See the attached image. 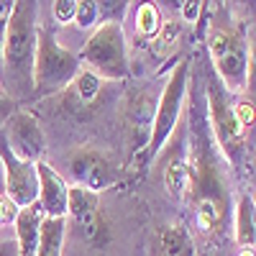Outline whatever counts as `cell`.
<instances>
[{
    "mask_svg": "<svg viewBox=\"0 0 256 256\" xmlns=\"http://www.w3.org/2000/svg\"><path fill=\"white\" fill-rule=\"evenodd\" d=\"M36 177H38V205L46 218H67L70 208V184L56 169L46 162H36Z\"/></svg>",
    "mask_w": 256,
    "mask_h": 256,
    "instance_id": "obj_11",
    "label": "cell"
},
{
    "mask_svg": "<svg viewBox=\"0 0 256 256\" xmlns=\"http://www.w3.org/2000/svg\"><path fill=\"white\" fill-rule=\"evenodd\" d=\"M0 256H18L16 238H6V241H0Z\"/></svg>",
    "mask_w": 256,
    "mask_h": 256,
    "instance_id": "obj_29",
    "label": "cell"
},
{
    "mask_svg": "<svg viewBox=\"0 0 256 256\" xmlns=\"http://www.w3.org/2000/svg\"><path fill=\"white\" fill-rule=\"evenodd\" d=\"M195 241L182 226H166L159 233V254L156 256H192Z\"/></svg>",
    "mask_w": 256,
    "mask_h": 256,
    "instance_id": "obj_15",
    "label": "cell"
},
{
    "mask_svg": "<svg viewBox=\"0 0 256 256\" xmlns=\"http://www.w3.org/2000/svg\"><path fill=\"white\" fill-rule=\"evenodd\" d=\"M41 220H44V210H41L38 202H34V205H28V208H24V210H18V216H16V220H13L18 256H36Z\"/></svg>",
    "mask_w": 256,
    "mask_h": 256,
    "instance_id": "obj_13",
    "label": "cell"
},
{
    "mask_svg": "<svg viewBox=\"0 0 256 256\" xmlns=\"http://www.w3.org/2000/svg\"><path fill=\"white\" fill-rule=\"evenodd\" d=\"M64 238H67V218H46L44 216L36 256H62Z\"/></svg>",
    "mask_w": 256,
    "mask_h": 256,
    "instance_id": "obj_14",
    "label": "cell"
},
{
    "mask_svg": "<svg viewBox=\"0 0 256 256\" xmlns=\"http://www.w3.org/2000/svg\"><path fill=\"white\" fill-rule=\"evenodd\" d=\"M202 6L205 3H198V0H192V3H182V18L187 20V24H198V18L202 13Z\"/></svg>",
    "mask_w": 256,
    "mask_h": 256,
    "instance_id": "obj_27",
    "label": "cell"
},
{
    "mask_svg": "<svg viewBox=\"0 0 256 256\" xmlns=\"http://www.w3.org/2000/svg\"><path fill=\"white\" fill-rule=\"evenodd\" d=\"M208 49H210V59L216 67V77L228 92H244L248 88V77H251V67H248V49L244 44V38L230 31V28H212L210 38H208Z\"/></svg>",
    "mask_w": 256,
    "mask_h": 256,
    "instance_id": "obj_5",
    "label": "cell"
},
{
    "mask_svg": "<svg viewBox=\"0 0 256 256\" xmlns=\"http://www.w3.org/2000/svg\"><path fill=\"white\" fill-rule=\"evenodd\" d=\"M238 256H254V246H246V248H241V251H238Z\"/></svg>",
    "mask_w": 256,
    "mask_h": 256,
    "instance_id": "obj_30",
    "label": "cell"
},
{
    "mask_svg": "<svg viewBox=\"0 0 256 256\" xmlns=\"http://www.w3.org/2000/svg\"><path fill=\"white\" fill-rule=\"evenodd\" d=\"M13 3L10 0H0V88H3V44H6V31H8V18H10ZM6 90V88H3Z\"/></svg>",
    "mask_w": 256,
    "mask_h": 256,
    "instance_id": "obj_22",
    "label": "cell"
},
{
    "mask_svg": "<svg viewBox=\"0 0 256 256\" xmlns=\"http://www.w3.org/2000/svg\"><path fill=\"white\" fill-rule=\"evenodd\" d=\"M98 18H100V6L82 0V3H77V13H74L72 24H77V28H82V31H90V28H95Z\"/></svg>",
    "mask_w": 256,
    "mask_h": 256,
    "instance_id": "obj_21",
    "label": "cell"
},
{
    "mask_svg": "<svg viewBox=\"0 0 256 256\" xmlns=\"http://www.w3.org/2000/svg\"><path fill=\"white\" fill-rule=\"evenodd\" d=\"M84 70H90L100 80H126L128 77V46L126 34L116 18H105L100 26L92 28L77 56Z\"/></svg>",
    "mask_w": 256,
    "mask_h": 256,
    "instance_id": "obj_3",
    "label": "cell"
},
{
    "mask_svg": "<svg viewBox=\"0 0 256 256\" xmlns=\"http://www.w3.org/2000/svg\"><path fill=\"white\" fill-rule=\"evenodd\" d=\"M254 198L251 195H241L238 205H236V241L241 244V248L254 246Z\"/></svg>",
    "mask_w": 256,
    "mask_h": 256,
    "instance_id": "obj_17",
    "label": "cell"
},
{
    "mask_svg": "<svg viewBox=\"0 0 256 256\" xmlns=\"http://www.w3.org/2000/svg\"><path fill=\"white\" fill-rule=\"evenodd\" d=\"M67 218L72 220L74 230L82 236V241L100 244L105 238V220L100 218L98 210V195L88 192L82 187L70 184V208H67Z\"/></svg>",
    "mask_w": 256,
    "mask_h": 256,
    "instance_id": "obj_10",
    "label": "cell"
},
{
    "mask_svg": "<svg viewBox=\"0 0 256 256\" xmlns=\"http://www.w3.org/2000/svg\"><path fill=\"white\" fill-rule=\"evenodd\" d=\"M156 102L152 95H138L128 105V141H131V152L141 159L146 152L148 136H152V123H154Z\"/></svg>",
    "mask_w": 256,
    "mask_h": 256,
    "instance_id": "obj_12",
    "label": "cell"
},
{
    "mask_svg": "<svg viewBox=\"0 0 256 256\" xmlns=\"http://www.w3.org/2000/svg\"><path fill=\"white\" fill-rule=\"evenodd\" d=\"M70 174L74 180V187H82L88 192H102L116 182V169L95 148H80L70 156Z\"/></svg>",
    "mask_w": 256,
    "mask_h": 256,
    "instance_id": "obj_9",
    "label": "cell"
},
{
    "mask_svg": "<svg viewBox=\"0 0 256 256\" xmlns=\"http://www.w3.org/2000/svg\"><path fill=\"white\" fill-rule=\"evenodd\" d=\"M3 144L8 146V152L20 159L36 164L46 152V138L41 131L38 120L28 110H13L6 123H3Z\"/></svg>",
    "mask_w": 256,
    "mask_h": 256,
    "instance_id": "obj_7",
    "label": "cell"
},
{
    "mask_svg": "<svg viewBox=\"0 0 256 256\" xmlns=\"http://www.w3.org/2000/svg\"><path fill=\"white\" fill-rule=\"evenodd\" d=\"M233 113H236V120H238V126L244 128V131L254 128V102L236 100V102H233Z\"/></svg>",
    "mask_w": 256,
    "mask_h": 256,
    "instance_id": "obj_23",
    "label": "cell"
},
{
    "mask_svg": "<svg viewBox=\"0 0 256 256\" xmlns=\"http://www.w3.org/2000/svg\"><path fill=\"white\" fill-rule=\"evenodd\" d=\"M80 72V59L74 52L64 49L52 31L38 26L36 31V54H34V77L31 88L36 95H54L70 88Z\"/></svg>",
    "mask_w": 256,
    "mask_h": 256,
    "instance_id": "obj_2",
    "label": "cell"
},
{
    "mask_svg": "<svg viewBox=\"0 0 256 256\" xmlns=\"http://www.w3.org/2000/svg\"><path fill=\"white\" fill-rule=\"evenodd\" d=\"M226 202L210 200V198H198V226L200 230H216L220 218H223Z\"/></svg>",
    "mask_w": 256,
    "mask_h": 256,
    "instance_id": "obj_18",
    "label": "cell"
},
{
    "mask_svg": "<svg viewBox=\"0 0 256 256\" xmlns=\"http://www.w3.org/2000/svg\"><path fill=\"white\" fill-rule=\"evenodd\" d=\"M52 10L59 24H72L77 13V0H56V3H52Z\"/></svg>",
    "mask_w": 256,
    "mask_h": 256,
    "instance_id": "obj_24",
    "label": "cell"
},
{
    "mask_svg": "<svg viewBox=\"0 0 256 256\" xmlns=\"http://www.w3.org/2000/svg\"><path fill=\"white\" fill-rule=\"evenodd\" d=\"M13 110H16V105H13V100H10L8 90H3V88H0V126L6 123V118H8Z\"/></svg>",
    "mask_w": 256,
    "mask_h": 256,
    "instance_id": "obj_28",
    "label": "cell"
},
{
    "mask_svg": "<svg viewBox=\"0 0 256 256\" xmlns=\"http://www.w3.org/2000/svg\"><path fill=\"white\" fill-rule=\"evenodd\" d=\"M162 28V18L154 3H141L136 8V31L146 38H154Z\"/></svg>",
    "mask_w": 256,
    "mask_h": 256,
    "instance_id": "obj_20",
    "label": "cell"
},
{
    "mask_svg": "<svg viewBox=\"0 0 256 256\" xmlns=\"http://www.w3.org/2000/svg\"><path fill=\"white\" fill-rule=\"evenodd\" d=\"M187 72H190V62L187 59L177 62V67L172 70L166 84L162 88V95L156 100V110H154L152 136H148L146 152L141 156L144 164H154V159L159 156L164 144L174 134L180 113H182V102H184V95H187Z\"/></svg>",
    "mask_w": 256,
    "mask_h": 256,
    "instance_id": "obj_4",
    "label": "cell"
},
{
    "mask_svg": "<svg viewBox=\"0 0 256 256\" xmlns=\"http://www.w3.org/2000/svg\"><path fill=\"white\" fill-rule=\"evenodd\" d=\"M16 216H18V208L0 192V228H6V226H13V220H16Z\"/></svg>",
    "mask_w": 256,
    "mask_h": 256,
    "instance_id": "obj_25",
    "label": "cell"
},
{
    "mask_svg": "<svg viewBox=\"0 0 256 256\" xmlns=\"http://www.w3.org/2000/svg\"><path fill=\"white\" fill-rule=\"evenodd\" d=\"M70 90L74 92V98L80 100V102H92L95 100V95L100 92V77H95L90 70H80L77 72V77L72 80V84H70Z\"/></svg>",
    "mask_w": 256,
    "mask_h": 256,
    "instance_id": "obj_19",
    "label": "cell"
},
{
    "mask_svg": "<svg viewBox=\"0 0 256 256\" xmlns=\"http://www.w3.org/2000/svg\"><path fill=\"white\" fill-rule=\"evenodd\" d=\"M208 123L212 126V136L223 148V154L228 156V162L238 166L246 146V131L238 126L230 92L218 82V77L210 80L208 84Z\"/></svg>",
    "mask_w": 256,
    "mask_h": 256,
    "instance_id": "obj_6",
    "label": "cell"
},
{
    "mask_svg": "<svg viewBox=\"0 0 256 256\" xmlns=\"http://www.w3.org/2000/svg\"><path fill=\"white\" fill-rule=\"evenodd\" d=\"M36 16H38V3H31V0H16L13 3L3 44V77H6L3 88L18 84L20 90H31L36 31H38Z\"/></svg>",
    "mask_w": 256,
    "mask_h": 256,
    "instance_id": "obj_1",
    "label": "cell"
},
{
    "mask_svg": "<svg viewBox=\"0 0 256 256\" xmlns=\"http://www.w3.org/2000/svg\"><path fill=\"white\" fill-rule=\"evenodd\" d=\"M0 192H3V164H0Z\"/></svg>",
    "mask_w": 256,
    "mask_h": 256,
    "instance_id": "obj_31",
    "label": "cell"
},
{
    "mask_svg": "<svg viewBox=\"0 0 256 256\" xmlns=\"http://www.w3.org/2000/svg\"><path fill=\"white\" fill-rule=\"evenodd\" d=\"M0 164H3V195L24 210L38 200V177H36V164L16 159L8 146L0 141Z\"/></svg>",
    "mask_w": 256,
    "mask_h": 256,
    "instance_id": "obj_8",
    "label": "cell"
},
{
    "mask_svg": "<svg viewBox=\"0 0 256 256\" xmlns=\"http://www.w3.org/2000/svg\"><path fill=\"white\" fill-rule=\"evenodd\" d=\"M180 31H182V26H180V20H169V24H164L162 28H159V41H162V46H166V44H174L177 41V36H180Z\"/></svg>",
    "mask_w": 256,
    "mask_h": 256,
    "instance_id": "obj_26",
    "label": "cell"
},
{
    "mask_svg": "<svg viewBox=\"0 0 256 256\" xmlns=\"http://www.w3.org/2000/svg\"><path fill=\"white\" fill-rule=\"evenodd\" d=\"M164 187L174 200H184L192 192V166L184 159L169 162L164 169Z\"/></svg>",
    "mask_w": 256,
    "mask_h": 256,
    "instance_id": "obj_16",
    "label": "cell"
}]
</instances>
